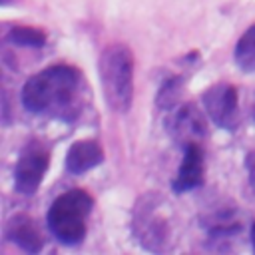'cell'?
<instances>
[{
    "label": "cell",
    "instance_id": "cell-2",
    "mask_svg": "<svg viewBox=\"0 0 255 255\" xmlns=\"http://www.w3.org/2000/svg\"><path fill=\"white\" fill-rule=\"evenodd\" d=\"M100 84L110 110L126 114L133 100V54L124 44L108 46L98 62Z\"/></svg>",
    "mask_w": 255,
    "mask_h": 255
},
{
    "label": "cell",
    "instance_id": "cell-16",
    "mask_svg": "<svg viewBox=\"0 0 255 255\" xmlns=\"http://www.w3.org/2000/svg\"><path fill=\"white\" fill-rule=\"evenodd\" d=\"M253 120H255V106H253Z\"/></svg>",
    "mask_w": 255,
    "mask_h": 255
},
{
    "label": "cell",
    "instance_id": "cell-13",
    "mask_svg": "<svg viewBox=\"0 0 255 255\" xmlns=\"http://www.w3.org/2000/svg\"><path fill=\"white\" fill-rule=\"evenodd\" d=\"M179 94H181V78H169L157 92V104L167 110L177 102Z\"/></svg>",
    "mask_w": 255,
    "mask_h": 255
},
{
    "label": "cell",
    "instance_id": "cell-4",
    "mask_svg": "<svg viewBox=\"0 0 255 255\" xmlns=\"http://www.w3.org/2000/svg\"><path fill=\"white\" fill-rule=\"evenodd\" d=\"M50 163V153L40 141H28L14 167V189L22 195L38 191Z\"/></svg>",
    "mask_w": 255,
    "mask_h": 255
},
{
    "label": "cell",
    "instance_id": "cell-11",
    "mask_svg": "<svg viewBox=\"0 0 255 255\" xmlns=\"http://www.w3.org/2000/svg\"><path fill=\"white\" fill-rule=\"evenodd\" d=\"M235 64L247 72L255 74V24L245 30V34L235 44Z\"/></svg>",
    "mask_w": 255,
    "mask_h": 255
},
{
    "label": "cell",
    "instance_id": "cell-14",
    "mask_svg": "<svg viewBox=\"0 0 255 255\" xmlns=\"http://www.w3.org/2000/svg\"><path fill=\"white\" fill-rule=\"evenodd\" d=\"M245 167H247V175H249V185L255 191V151H249L245 157Z\"/></svg>",
    "mask_w": 255,
    "mask_h": 255
},
{
    "label": "cell",
    "instance_id": "cell-5",
    "mask_svg": "<svg viewBox=\"0 0 255 255\" xmlns=\"http://www.w3.org/2000/svg\"><path fill=\"white\" fill-rule=\"evenodd\" d=\"M203 108L211 122L221 129L237 126V90L227 82L213 84L203 92Z\"/></svg>",
    "mask_w": 255,
    "mask_h": 255
},
{
    "label": "cell",
    "instance_id": "cell-6",
    "mask_svg": "<svg viewBox=\"0 0 255 255\" xmlns=\"http://www.w3.org/2000/svg\"><path fill=\"white\" fill-rule=\"evenodd\" d=\"M151 197L143 199V205H137L133 215V233L137 235L139 243L147 249H161L169 237L167 223L157 215L155 205L149 203Z\"/></svg>",
    "mask_w": 255,
    "mask_h": 255
},
{
    "label": "cell",
    "instance_id": "cell-9",
    "mask_svg": "<svg viewBox=\"0 0 255 255\" xmlns=\"http://www.w3.org/2000/svg\"><path fill=\"white\" fill-rule=\"evenodd\" d=\"M6 237L28 253H38L44 245V239H42V233L36 221L24 213L14 215L6 223Z\"/></svg>",
    "mask_w": 255,
    "mask_h": 255
},
{
    "label": "cell",
    "instance_id": "cell-1",
    "mask_svg": "<svg viewBox=\"0 0 255 255\" xmlns=\"http://www.w3.org/2000/svg\"><path fill=\"white\" fill-rule=\"evenodd\" d=\"M84 76L78 68L56 64L34 74L22 88V104L38 116L72 120L82 108Z\"/></svg>",
    "mask_w": 255,
    "mask_h": 255
},
{
    "label": "cell",
    "instance_id": "cell-7",
    "mask_svg": "<svg viewBox=\"0 0 255 255\" xmlns=\"http://www.w3.org/2000/svg\"><path fill=\"white\" fill-rule=\"evenodd\" d=\"M203 185V149L201 145L187 143L183 151V159L179 165V171L171 183V189L177 193H185L191 189H197Z\"/></svg>",
    "mask_w": 255,
    "mask_h": 255
},
{
    "label": "cell",
    "instance_id": "cell-8",
    "mask_svg": "<svg viewBox=\"0 0 255 255\" xmlns=\"http://www.w3.org/2000/svg\"><path fill=\"white\" fill-rule=\"evenodd\" d=\"M169 128L173 131V137L179 139L183 147L187 143H195L199 137L205 135V120L193 104H185L183 108H179L171 118Z\"/></svg>",
    "mask_w": 255,
    "mask_h": 255
},
{
    "label": "cell",
    "instance_id": "cell-3",
    "mask_svg": "<svg viewBox=\"0 0 255 255\" xmlns=\"http://www.w3.org/2000/svg\"><path fill=\"white\" fill-rule=\"evenodd\" d=\"M94 199L84 189H70L58 195L48 213L46 223L50 233L62 245H78L86 237V221L92 213Z\"/></svg>",
    "mask_w": 255,
    "mask_h": 255
},
{
    "label": "cell",
    "instance_id": "cell-12",
    "mask_svg": "<svg viewBox=\"0 0 255 255\" xmlns=\"http://www.w3.org/2000/svg\"><path fill=\"white\" fill-rule=\"evenodd\" d=\"M8 38H10V42H14L18 46H30V48H40L46 44V34L38 28H30V26L12 28Z\"/></svg>",
    "mask_w": 255,
    "mask_h": 255
},
{
    "label": "cell",
    "instance_id": "cell-10",
    "mask_svg": "<svg viewBox=\"0 0 255 255\" xmlns=\"http://www.w3.org/2000/svg\"><path fill=\"white\" fill-rule=\"evenodd\" d=\"M104 159V151L94 139H78L70 145L66 153V169L74 175L86 173L92 167L100 165Z\"/></svg>",
    "mask_w": 255,
    "mask_h": 255
},
{
    "label": "cell",
    "instance_id": "cell-15",
    "mask_svg": "<svg viewBox=\"0 0 255 255\" xmlns=\"http://www.w3.org/2000/svg\"><path fill=\"white\" fill-rule=\"evenodd\" d=\"M251 245H253V249H255V223L251 225Z\"/></svg>",
    "mask_w": 255,
    "mask_h": 255
}]
</instances>
